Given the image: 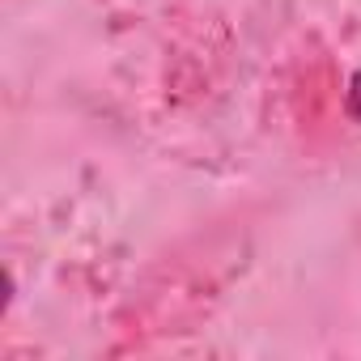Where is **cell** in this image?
Here are the masks:
<instances>
[{"instance_id":"obj_1","label":"cell","mask_w":361,"mask_h":361,"mask_svg":"<svg viewBox=\"0 0 361 361\" xmlns=\"http://www.w3.org/2000/svg\"><path fill=\"white\" fill-rule=\"evenodd\" d=\"M344 106H348V115L361 123V68L348 77V94H344Z\"/></svg>"}]
</instances>
